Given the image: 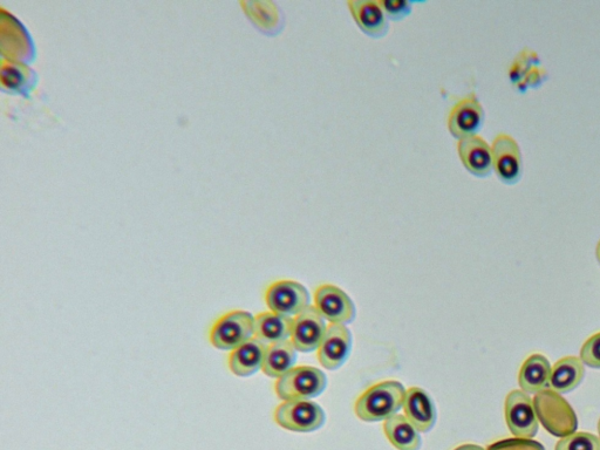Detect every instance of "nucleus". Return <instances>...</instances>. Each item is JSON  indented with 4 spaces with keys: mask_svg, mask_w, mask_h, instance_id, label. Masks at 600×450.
Segmentation results:
<instances>
[{
    "mask_svg": "<svg viewBox=\"0 0 600 450\" xmlns=\"http://www.w3.org/2000/svg\"><path fill=\"white\" fill-rule=\"evenodd\" d=\"M384 432L388 441L398 450H420L421 436L417 428L407 420L405 415H394L384 421Z\"/></svg>",
    "mask_w": 600,
    "mask_h": 450,
    "instance_id": "23",
    "label": "nucleus"
},
{
    "mask_svg": "<svg viewBox=\"0 0 600 450\" xmlns=\"http://www.w3.org/2000/svg\"><path fill=\"white\" fill-rule=\"evenodd\" d=\"M268 345L252 338L248 343L231 351L228 357V366L236 377L248 378L262 370Z\"/></svg>",
    "mask_w": 600,
    "mask_h": 450,
    "instance_id": "17",
    "label": "nucleus"
},
{
    "mask_svg": "<svg viewBox=\"0 0 600 450\" xmlns=\"http://www.w3.org/2000/svg\"><path fill=\"white\" fill-rule=\"evenodd\" d=\"M456 147L463 167L470 174L481 179L492 174L494 169L492 146H489L480 135L460 139Z\"/></svg>",
    "mask_w": 600,
    "mask_h": 450,
    "instance_id": "14",
    "label": "nucleus"
},
{
    "mask_svg": "<svg viewBox=\"0 0 600 450\" xmlns=\"http://www.w3.org/2000/svg\"><path fill=\"white\" fill-rule=\"evenodd\" d=\"M326 386V375L319 368L298 366L277 379L275 391L283 401H300L319 397Z\"/></svg>",
    "mask_w": 600,
    "mask_h": 450,
    "instance_id": "4",
    "label": "nucleus"
},
{
    "mask_svg": "<svg viewBox=\"0 0 600 450\" xmlns=\"http://www.w3.org/2000/svg\"><path fill=\"white\" fill-rule=\"evenodd\" d=\"M555 450H600V440L595 434L575 432L559 439Z\"/></svg>",
    "mask_w": 600,
    "mask_h": 450,
    "instance_id": "25",
    "label": "nucleus"
},
{
    "mask_svg": "<svg viewBox=\"0 0 600 450\" xmlns=\"http://www.w3.org/2000/svg\"><path fill=\"white\" fill-rule=\"evenodd\" d=\"M494 170L506 184H515L521 179L523 163L521 148L517 141L506 133L496 136L492 145Z\"/></svg>",
    "mask_w": 600,
    "mask_h": 450,
    "instance_id": "11",
    "label": "nucleus"
},
{
    "mask_svg": "<svg viewBox=\"0 0 600 450\" xmlns=\"http://www.w3.org/2000/svg\"><path fill=\"white\" fill-rule=\"evenodd\" d=\"M585 365L581 358L565 357L551 366L549 388L559 394H567L582 384Z\"/></svg>",
    "mask_w": 600,
    "mask_h": 450,
    "instance_id": "20",
    "label": "nucleus"
},
{
    "mask_svg": "<svg viewBox=\"0 0 600 450\" xmlns=\"http://www.w3.org/2000/svg\"><path fill=\"white\" fill-rule=\"evenodd\" d=\"M315 308L330 324H350L357 315L356 305L350 296L332 284L318 286L315 292Z\"/></svg>",
    "mask_w": 600,
    "mask_h": 450,
    "instance_id": "8",
    "label": "nucleus"
},
{
    "mask_svg": "<svg viewBox=\"0 0 600 450\" xmlns=\"http://www.w3.org/2000/svg\"><path fill=\"white\" fill-rule=\"evenodd\" d=\"M297 361V350L291 340L268 345L265 352L262 371L270 378L279 379L295 366Z\"/></svg>",
    "mask_w": 600,
    "mask_h": 450,
    "instance_id": "22",
    "label": "nucleus"
},
{
    "mask_svg": "<svg viewBox=\"0 0 600 450\" xmlns=\"http://www.w3.org/2000/svg\"><path fill=\"white\" fill-rule=\"evenodd\" d=\"M487 450H545L540 442L533 439L511 438L496 441Z\"/></svg>",
    "mask_w": 600,
    "mask_h": 450,
    "instance_id": "29",
    "label": "nucleus"
},
{
    "mask_svg": "<svg viewBox=\"0 0 600 450\" xmlns=\"http://www.w3.org/2000/svg\"><path fill=\"white\" fill-rule=\"evenodd\" d=\"M597 428H598V434H599L598 438H599V440H600V419H599V421H598V427H597Z\"/></svg>",
    "mask_w": 600,
    "mask_h": 450,
    "instance_id": "33",
    "label": "nucleus"
},
{
    "mask_svg": "<svg viewBox=\"0 0 600 450\" xmlns=\"http://www.w3.org/2000/svg\"><path fill=\"white\" fill-rule=\"evenodd\" d=\"M533 402L537 419L549 434L564 438L576 432V413L562 394L547 388L535 394Z\"/></svg>",
    "mask_w": 600,
    "mask_h": 450,
    "instance_id": "2",
    "label": "nucleus"
},
{
    "mask_svg": "<svg viewBox=\"0 0 600 450\" xmlns=\"http://www.w3.org/2000/svg\"><path fill=\"white\" fill-rule=\"evenodd\" d=\"M579 358L585 366L600 368V332L592 334L583 344Z\"/></svg>",
    "mask_w": 600,
    "mask_h": 450,
    "instance_id": "28",
    "label": "nucleus"
},
{
    "mask_svg": "<svg viewBox=\"0 0 600 450\" xmlns=\"http://www.w3.org/2000/svg\"><path fill=\"white\" fill-rule=\"evenodd\" d=\"M352 351V333L346 325L330 324L317 350L319 363L326 370L342 367Z\"/></svg>",
    "mask_w": 600,
    "mask_h": 450,
    "instance_id": "13",
    "label": "nucleus"
},
{
    "mask_svg": "<svg viewBox=\"0 0 600 450\" xmlns=\"http://www.w3.org/2000/svg\"><path fill=\"white\" fill-rule=\"evenodd\" d=\"M504 418L515 438L534 439L540 428L533 399L522 390L511 391L504 401Z\"/></svg>",
    "mask_w": 600,
    "mask_h": 450,
    "instance_id": "6",
    "label": "nucleus"
},
{
    "mask_svg": "<svg viewBox=\"0 0 600 450\" xmlns=\"http://www.w3.org/2000/svg\"><path fill=\"white\" fill-rule=\"evenodd\" d=\"M274 418L278 426L296 433L316 432L326 421L324 409L310 400L284 401L276 408Z\"/></svg>",
    "mask_w": 600,
    "mask_h": 450,
    "instance_id": "5",
    "label": "nucleus"
},
{
    "mask_svg": "<svg viewBox=\"0 0 600 450\" xmlns=\"http://www.w3.org/2000/svg\"><path fill=\"white\" fill-rule=\"evenodd\" d=\"M596 256H597L598 262H599V264H600V240H599V242H598V244H597V248H596Z\"/></svg>",
    "mask_w": 600,
    "mask_h": 450,
    "instance_id": "32",
    "label": "nucleus"
},
{
    "mask_svg": "<svg viewBox=\"0 0 600 450\" xmlns=\"http://www.w3.org/2000/svg\"><path fill=\"white\" fill-rule=\"evenodd\" d=\"M327 326L315 306L300 312L293 318L291 343L299 352L309 353L318 350L325 336Z\"/></svg>",
    "mask_w": 600,
    "mask_h": 450,
    "instance_id": "12",
    "label": "nucleus"
},
{
    "mask_svg": "<svg viewBox=\"0 0 600 450\" xmlns=\"http://www.w3.org/2000/svg\"><path fill=\"white\" fill-rule=\"evenodd\" d=\"M311 297L303 284L290 279L272 283L265 291V304L277 315L291 317L308 309Z\"/></svg>",
    "mask_w": 600,
    "mask_h": 450,
    "instance_id": "7",
    "label": "nucleus"
},
{
    "mask_svg": "<svg viewBox=\"0 0 600 450\" xmlns=\"http://www.w3.org/2000/svg\"><path fill=\"white\" fill-rule=\"evenodd\" d=\"M406 390L399 381H383L368 388L354 404V413L364 422L386 421L404 407Z\"/></svg>",
    "mask_w": 600,
    "mask_h": 450,
    "instance_id": "1",
    "label": "nucleus"
},
{
    "mask_svg": "<svg viewBox=\"0 0 600 450\" xmlns=\"http://www.w3.org/2000/svg\"><path fill=\"white\" fill-rule=\"evenodd\" d=\"M0 80L10 91L27 93L36 85V74L24 63L3 59Z\"/></svg>",
    "mask_w": 600,
    "mask_h": 450,
    "instance_id": "24",
    "label": "nucleus"
},
{
    "mask_svg": "<svg viewBox=\"0 0 600 450\" xmlns=\"http://www.w3.org/2000/svg\"><path fill=\"white\" fill-rule=\"evenodd\" d=\"M544 78V68L540 66H534L533 68H531L528 74L525 75V78L522 80V83L518 84L517 87L520 88L521 85H525V90H527V87H537L543 83Z\"/></svg>",
    "mask_w": 600,
    "mask_h": 450,
    "instance_id": "30",
    "label": "nucleus"
},
{
    "mask_svg": "<svg viewBox=\"0 0 600 450\" xmlns=\"http://www.w3.org/2000/svg\"><path fill=\"white\" fill-rule=\"evenodd\" d=\"M378 3L381 9L384 10L388 20L401 22V20L412 15L415 2H412V0H378Z\"/></svg>",
    "mask_w": 600,
    "mask_h": 450,
    "instance_id": "27",
    "label": "nucleus"
},
{
    "mask_svg": "<svg viewBox=\"0 0 600 450\" xmlns=\"http://www.w3.org/2000/svg\"><path fill=\"white\" fill-rule=\"evenodd\" d=\"M252 338H255V317L243 310L224 313L209 332L211 345L221 351H234Z\"/></svg>",
    "mask_w": 600,
    "mask_h": 450,
    "instance_id": "3",
    "label": "nucleus"
},
{
    "mask_svg": "<svg viewBox=\"0 0 600 450\" xmlns=\"http://www.w3.org/2000/svg\"><path fill=\"white\" fill-rule=\"evenodd\" d=\"M454 450H487V449H484L483 447L477 446V445H470V443H469V445H462V446H459L458 448H455Z\"/></svg>",
    "mask_w": 600,
    "mask_h": 450,
    "instance_id": "31",
    "label": "nucleus"
},
{
    "mask_svg": "<svg viewBox=\"0 0 600 450\" xmlns=\"http://www.w3.org/2000/svg\"><path fill=\"white\" fill-rule=\"evenodd\" d=\"M551 365L543 354H531L518 373V385L528 394H537L549 388Z\"/></svg>",
    "mask_w": 600,
    "mask_h": 450,
    "instance_id": "19",
    "label": "nucleus"
},
{
    "mask_svg": "<svg viewBox=\"0 0 600 450\" xmlns=\"http://www.w3.org/2000/svg\"><path fill=\"white\" fill-rule=\"evenodd\" d=\"M405 417L418 429L419 433L431 432L438 419L434 401L425 390L412 387L406 392L404 402Z\"/></svg>",
    "mask_w": 600,
    "mask_h": 450,
    "instance_id": "16",
    "label": "nucleus"
},
{
    "mask_svg": "<svg viewBox=\"0 0 600 450\" xmlns=\"http://www.w3.org/2000/svg\"><path fill=\"white\" fill-rule=\"evenodd\" d=\"M534 66H540V59H538L537 54L529 49L523 50L515 58L514 63L511 64L509 70L511 83L516 86L522 83L525 75H527Z\"/></svg>",
    "mask_w": 600,
    "mask_h": 450,
    "instance_id": "26",
    "label": "nucleus"
},
{
    "mask_svg": "<svg viewBox=\"0 0 600 450\" xmlns=\"http://www.w3.org/2000/svg\"><path fill=\"white\" fill-rule=\"evenodd\" d=\"M241 6L250 22L259 31L268 34V36H276L283 30V13L276 3L269 2V0L268 2L267 0H249V2H241Z\"/></svg>",
    "mask_w": 600,
    "mask_h": 450,
    "instance_id": "18",
    "label": "nucleus"
},
{
    "mask_svg": "<svg viewBox=\"0 0 600 450\" xmlns=\"http://www.w3.org/2000/svg\"><path fill=\"white\" fill-rule=\"evenodd\" d=\"M293 319L274 312H262L255 317V338L265 345L290 340Z\"/></svg>",
    "mask_w": 600,
    "mask_h": 450,
    "instance_id": "21",
    "label": "nucleus"
},
{
    "mask_svg": "<svg viewBox=\"0 0 600 450\" xmlns=\"http://www.w3.org/2000/svg\"><path fill=\"white\" fill-rule=\"evenodd\" d=\"M0 46H2V54L6 60L24 63L34 57L29 33L17 18L5 10H2V20H0Z\"/></svg>",
    "mask_w": 600,
    "mask_h": 450,
    "instance_id": "9",
    "label": "nucleus"
},
{
    "mask_svg": "<svg viewBox=\"0 0 600 450\" xmlns=\"http://www.w3.org/2000/svg\"><path fill=\"white\" fill-rule=\"evenodd\" d=\"M484 109L475 93L462 98L450 109L447 119L449 133L456 139L468 138L481 131Z\"/></svg>",
    "mask_w": 600,
    "mask_h": 450,
    "instance_id": "10",
    "label": "nucleus"
},
{
    "mask_svg": "<svg viewBox=\"0 0 600 450\" xmlns=\"http://www.w3.org/2000/svg\"><path fill=\"white\" fill-rule=\"evenodd\" d=\"M347 6L354 22L366 36L380 39L390 31V23L378 0H349Z\"/></svg>",
    "mask_w": 600,
    "mask_h": 450,
    "instance_id": "15",
    "label": "nucleus"
}]
</instances>
